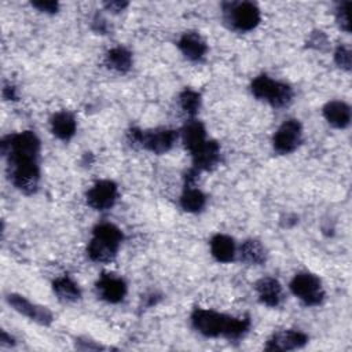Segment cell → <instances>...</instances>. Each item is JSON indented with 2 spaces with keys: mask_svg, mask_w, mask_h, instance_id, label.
Returning a JSON list of instances; mask_svg holds the SVG:
<instances>
[{
  "mask_svg": "<svg viewBox=\"0 0 352 352\" xmlns=\"http://www.w3.org/2000/svg\"><path fill=\"white\" fill-rule=\"evenodd\" d=\"M1 154L7 161L8 177L15 188L30 195L40 182V139L32 131L7 135L1 139Z\"/></svg>",
  "mask_w": 352,
  "mask_h": 352,
  "instance_id": "obj_1",
  "label": "cell"
},
{
  "mask_svg": "<svg viewBox=\"0 0 352 352\" xmlns=\"http://www.w3.org/2000/svg\"><path fill=\"white\" fill-rule=\"evenodd\" d=\"M190 319L192 327L208 338L223 337L230 341H236L245 337L250 329V319L248 316L236 318L199 307L192 309Z\"/></svg>",
  "mask_w": 352,
  "mask_h": 352,
  "instance_id": "obj_2",
  "label": "cell"
},
{
  "mask_svg": "<svg viewBox=\"0 0 352 352\" xmlns=\"http://www.w3.org/2000/svg\"><path fill=\"white\" fill-rule=\"evenodd\" d=\"M122 239V231L117 226L111 223H100L92 231V238L87 246V254L95 263H110L116 258Z\"/></svg>",
  "mask_w": 352,
  "mask_h": 352,
  "instance_id": "obj_3",
  "label": "cell"
},
{
  "mask_svg": "<svg viewBox=\"0 0 352 352\" xmlns=\"http://www.w3.org/2000/svg\"><path fill=\"white\" fill-rule=\"evenodd\" d=\"M250 91L258 100L268 103L272 107H286L293 100V89L289 84L271 78L267 74H260L252 80Z\"/></svg>",
  "mask_w": 352,
  "mask_h": 352,
  "instance_id": "obj_4",
  "label": "cell"
},
{
  "mask_svg": "<svg viewBox=\"0 0 352 352\" xmlns=\"http://www.w3.org/2000/svg\"><path fill=\"white\" fill-rule=\"evenodd\" d=\"M177 138L179 132L169 128H155L148 131L132 128L128 132V142L132 146H140L154 154L168 153L175 146Z\"/></svg>",
  "mask_w": 352,
  "mask_h": 352,
  "instance_id": "obj_5",
  "label": "cell"
},
{
  "mask_svg": "<svg viewBox=\"0 0 352 352\" xmlns=\"http://www.w3.org/2000/svg\"><path fill=\"white\" fill-rule=\"evenodd\" d=\"M223 19L235 32L253 30L261 21L260 8L252 1L223 3Z\"/></svg>",
  "mask_w": 352,
  "mask_h": 352,
  "instance_id": "obj_6",
  "label": "cell"
},
{
  "mask_svg": "<svg viewBox=\"0 0 352 352\" xmlns=\"http://www.w3.org/2000/svg\"><path fill=\"white\" fill-rule=\"evenodd\" d=\"M289 287L290 292L307 307L320 305L324 300V290L320 279L308 271L296 274Z\"/></svg>",
  "mask_w": 352,
  "mask_h": 352,
  "instance_id": "obj_7",
  "label": "cell"
},
{
  "mask_svg": "<svg viewBox=\"0 0 352 352\" xmlns=\"http://www.w3.org/2000/svg\"><path fill=\"white\" fill-rule=\"evenodd\" d=\"M302 142V125L296 118L283 121L272 136V147L280 155H287L297 150Z\"/></svg>",
  "mask_w": 352,
  "mask_h": 352,
  "instance_id": "obj_8",
  "label": "cell"
},
{
  "mask_svg": "<svg viewBox=\"0 0 352 352\" xmlns=\"http://www.w3.org/2000/svg\"><path fill=\"white\" fill-rule=\"evenodd\" d=\"M87 204L99 212L114 206L118 198V187L113 180H99L87 191Z\"/></svg>",
  "mask_w": 352,
  "mask_h": 352,
  "instance_id": "obj_9",
  "label": "cell"
},
{
  "mask_svg": "<svg viewBox=\"0 0 352 352\" xmlns=\"http://www.w3.org/2000/svg\"><path fill=\"white\" fill-rule=\"evenodd\" d=\"M7 302L10 307H12L18 314L29 318L30 320L41 324V326H50L54 320L52 312L43 305H38L36 302H32L26 297L21 294L11 293L7 296Z\"/></svg>",
  "mask_w": 352,
  "mask_h": 352,
  "instance_id": "obj_10",
  "label": "cell"
},
{
  "mask_svg": "<svg viewBox=\"0 0 352 352\" xmlns=\"http://www.w3.org/2000/svg\"><path fill=\"white\" fill-rule=\"evenodd\" d=\"M96 294L100 300L109 304H118L125 298L126 283L125 280L111 272H103L95 285Z\"/></svg>",
  "mask_w": 352,
  "mask_h": 352,
  "instance_id": "obj_11",
  "label": "cell"
},
{
  "mask_svg": "<svg viewBox=\"0 0 352 352\" xmlns=\"http://www.w3.org/2000/svg\"><path fill=\"white\" fill-rule=\"evenodd\" d=\"M308 342V336L302 333L301 330H282L274 333L267 344H265V351H293V349H300Z\"/></svg>",
  "mask_w": 352,
  "mask_h": 352,
  "instance_id": "obj_12",
  "label": "cell"
},
{
  "mask_svg": "<svg viewBox=\"0 0 352 352\" xmlns=\"http://www.w3.org/2000/svg\"><path fill=\"white\" fill-rule=\"evenodd\" d=\"M192 166L190 168L197 175L201 172H209L220 162V146L214 140H206L195 153L191 154Z\"/></svg>",
  "mask_w": 352,
  "mask_h": 352,
  "instance_id": "obj_13",
  "label": "cell"
},
{
  "mask_svg": "<svg viewBox=\"0 0 352 352\" xmlns=\"http://www.w3.org/2000/svg\"><path fill=\"white\" fill-rule=\"evenodd\" d=\"M177 48L183 56L191 62H198L204 59L208 52V45L204 37L198 32H184L177 40Z\"/></svg>",
  "mask_w": 352,
  "mask_h": 352,
  "instance_id": "obj_14",
  "label": "cell"
},
{
  "mask_svg": "<svg viewBox=\"0 0 352 352\" xmlns=\"http://www.w3.org/2000/svg\"><path fill=\"white\" fill-rule=\"evenodd\" d=\"M180 136H182V142L186 147V150L190 153V155L192 153H195L201 146H204V143L208 140L206 139V129L205 125L195 118L188 120L182 131H180Z\"/></svg>",
  "mask_w": 352,
  "mask_h": 352,
  "instance_id": "obj_15",
  "label": "cell"
},
{
  "mask_svg": "<svg viewBox=\"0 0 352 352\" xmlns=\"http://www.w3.org/2000/svg\"><path fill=\"white\" fill-rule=\"evenodd\" d=\"M258 301L267 307H278L282 301V286L280 283L271 276L261 278L254 285Z\"/></svg>",
  "mask_w": 352,
  "mask_h": 352,
  "instance_id": "obj_16",
  "label": "cell"
},
{
  "mask_svg": "<svg viewBox=\"0 0 352 352\" xmlns=\"http://www.w3.org/2000/svg\"><path fill=\"white\" fill-rule=\"evenodd\" d=\"M324 120L337 129H344L351 122V107L342 100H330L322 109Z\"/></svg>",
  "mask_w": 352,
  "mask_h": 352,
  "instance_id": "obj_17",
  "label": "cell"
},
{
  "mask_svg": "<svg viewBox=\"0 0 352 352\" xmlns=\"http://www.w3.org/2000/svg\"><path fill=\"white\" fill-rule=\"evenodd\" d=\"M50 125H51V132L54 133V136H56L58 139H60L63 142L70 140L74 136L76 131H77L76 118L67 110H62V111L55 113L51 117Z\"/></svg>",
  "mask_w": 352,
  "mask_h": 352,
  "instance_id": "obj_18",
  "label": "cell"
},
{
  "mask_svg": "<svg viewBox=\"0 0 352 352\" xmlns=\"http://www.w3.org/2000/svg\"><path fill=\"white\" fill-rule=\"evenodd\" d=\"M210 253L219 263H231L236 256L234 239L226 234H216L210 239Z\"/></svg>",
  "mask_w": 352,
  "mask_h": 352,
  "instance_id": "obj_19",
  "label": "cell"
},
{
  "mask_svg": "<svg viewBox=\"0 0 352 352\" xmlns=\"http://www.w3.org/2000/svg\"><path fill=\"white\" fill-rule=\"evenodd\" d=\"M236 253L239 254V258L248 265H261L267 261V250L257 239L243 241Z\"/></svg>",
  "mask_w": 352,
  "mask_h": 352,
  "instance_id": "obj_20",
  "label": "cell"
},
{
  "mask_svg": "<svg viewBox=\"0 0 352 352\" xmlns=\"http://www.w3.org/2000/svg\"><path fill=\"white\" fill-rule=\"evenodd\" d=\"M206 205V195L195 187L194 183H184L183 192L180 195V206L188 213H198Z\"/></svg>",
  "mask_w": 352,
  "mask_h": 352,
  "instance_id": "obj_21",
  "label": "cell"
},
{
  "mask_svg": "<svg viewBox=\"0 0 352 352\" xmlns=\"http://www.w3.org/2000/svg\"><path fill=\"white\" fill-rule=\"evenodd\" d=\"M104 65L117 73H126L132 67V54L125 47H113L104 55Z\"/></svg>",
  "mask_w": 352,
  "mask_h": 352,
  "instance_id": "obj_22",
  "label": "cell"
},
{
  "mask_svg": "<svg viewBox=\"0 0 352 352\" xmlns=\"http://www.w3.org/2000/svg\"><path fill=\"white\" fill-rule=\"evenodd\" d=\"M52 289L56 297L63 302H76L81 298V289L69 275L58 276L52 282Z\"/></svg>",
  "mask_w": 352,
  "mask_h": 352,
  "instance_id": "obj_23",
  "label": "cell"
},
{
  "mask_svg": "<svg viewBox=\"0 0 352 352\" xmlns=\"http://www.w3.org/2000/svg\"><path fill=\"white\" fill-rule=\"evenodd\" d=\"M179 104L187 116L194 118V116L199 111V107H201L199 92H197L191 88H184L179 95Z\"/></svg>",
  "mask_w": 352,
  "mask_h": 352,
  "instance_id": "obj_24",
  "label": "cell"
},
{
  "mask_svg": "<svg viewBox=\"0 0 352 352\" xmlns=\"http://www.w3.org/2000/svg\"><path fill=\"white\" fill-rule=\"evenodd\" d=\"M334 62L340 69H342L345 72H349L351 65H352L351 50L346 45H338L334 51Z\"/></svg>",
  "mask_w": 352,
  "mask_h": 352,
  "instance_id": "obj_25",
  "label": "cell"
},
{
  "mask_svg": "<svg viewBox=\"0 0 352 352\" xmlns=\"http://www.w3.org/2000/svg\"><path fill=\"white\" fill-rule=\"evenodd\" d=\"M348 7H349V1H341V3H337L336 6V22L338 23L340 29L346 33L351 32Z\"/></svg>",
  "mask_w": 352,
  "mask_h": 352,
  "instance_id": "obj_26",
  "label": "cell"
},
{
  "mask_svg": "<svg viewBox=\"0 0 352 352\" xmlns=\"http://www.w3.org/2000/svg\"><path fill=\"white\" fill-rule=\"evenodd\" d=\"M32 6L34 8H37L38 11L41 12H45V14H55L58 12L59 10V3L58 1H33Z\"/></svg>",
  "mask_w": 352,
  "mask_h": 352,
  "instance_id": "obj_27",
  "label": "cell"
},
{
  "mask_svg": "<svg viewBox=\"0 0 352 352\" xmlns=\"http://www.w3.org/2000/svg\"><path fill=\"white\" fill-rule=\"evenodd\" d=\"M103 7L107 11H111V12H121L128 7V3L126 1H120V0H111V1H104Z\"/></svg>",
  "mask_w": 352,
  "mask_h": 352,
  "instance_id": "obj_28",
  "label": "cell"
},
{
  "mask_svg": "<svg viewBox=\"0 0 352 352\" xmlns=\"http://www.w3.org/2000/svg\"><path fill=\"white\" fill-rule=\"evenodd\" d=\"M308 44L314 48H322L326 44V36L323 34V32H315L308 40Z\"/></svg>",
  "mask_w": 352,
  "mask_h": 352,
  "instance_id": "obj_29",
  "label": "cell"
},
{
  "mask_svg": "<svg viewBox=\"0 0 352 352\" xmlns=\"http://www.w3.org/2000/svg\"><path fill=\"white\" fill-rule=\"evenodd\" d=\"M92 28L99 33H106L107 32V22L100 15H95V18L92 21Z\"/></svg>",
  "mask_w": 352,
  "mask_h": 352,
  "instance_id": "obj_30",
  "label": "cell"
},
{
  "mask_svg": "<svg viewBox=\"0 0 352 352\" xmlns=\"http://www.w3.org/2000/svg\"><path fill=\"white\" fill-rule=\"evenodd\" d=\"M3 96L4 99L7 100H15L18 96H16V89L10 84V85H4L3 88Z\"/></svg>",
  "mask_w": 352,
  "mask_h": 352,
  "instance_id": "obj_31",
  "label": "cell"
},
{
  "mask_svg": "<svg viewBox=\"0 0 352 352\" xmlns=\"http://www.w3.org/2000/svg\"><path fill=\"white\" fill-rule=\"evenodd\" d=\"M0 344L3 345V346H11V345H14L15 342H14V338L7 333V331H1V337H0Z\"/></svg>",
  "mask_w": 352,
  "mask_h": 352,
  "instance_id": "obj_32",
  "label": "cell"
}]
</instances>
